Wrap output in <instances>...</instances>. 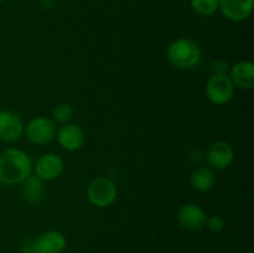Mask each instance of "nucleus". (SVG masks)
Wrapping results in <instances>:
<instances>
[{"label": "nucleus", "mask_w": 254, "mask_h": 253, "mask_svg": "<svg viewBox=\"0 0 254 253\" xmlns=\"http://www.w3.org/2000/svg\"><path fill=\"white\" fill-rule=\"evenodd\" d=\"M32 174V161L21 149L9 148L0 153V184L4 186L19 185Z\"/></svg>", "instance_id": "nucleus-1"}, {"label": "nucleus", "mask_w": 254, "mask_h": 253, "mask_svg": "<svg viewBox=\"0 0 254 253\" xmlns=\"http://www.w3.org/2000/svg\"><path fill=\"white\" fill-rule=\"evenodd\" d=\"M168 60L179 69H191L201 61V49L197 42L189 37H180L168 47Z\"/></svg>", "instance_id": "nucleus-2"}, {"label": "nucleus", "mask_w": 254, "mask_h": 253, "mask_svg": "<svg viewBox=\"0 0 254 253\" xmlns=\"http://www.w3.org/2000/svg\"><path fill=\"white\" fill-rule=\"evenodd\" d=\"M118 197V189L113 180L106 176H98L89 183L87 198L93 206L106 208L113 205Z\"/></svg>", "instance_id": "nucleus-3"}, {"label": "nucleus", "mask_w": 254, "mask_h": 253, "mask_svg": "<svg viewBox=\"0 0 254 253\" xmlns=\"http://www.w3.org/2000/svg\"><path fill=\"white\" fill-rule=\"evenodd\" d=\"M56 126L52 119L46 117H34L25 126L24 133L27 140L34 145H47L56 138Z\"/></svg>", "instance_id": "nucleus-4"}, {"label": "nucleus", "mask_w": 254, "mask_h": 253, "mask_svg": "<svg viewBox=\"0 0 254 253\" xmlns=\"http://www.w3.org/2000/svg\"><path fill=\"white\" fill-rule=\"evenodd\" d=\"M206 97L216 106H225L235 94V86L227 74H212L205 87Z\"/></svg>", "instance_id": "nucleus-5"}, {"label": "nucleus", "mask_w": 254, "mask_h": 253, "mask_svg": "<svg viewBox=\"0 0 254 253\" xmlns=\"http://www.w3.org/2000/svg\"><path fill=\"white\" fill-rule=\"evenodd\" d=\"M64 159L55 153H45L37 158L35 164H32L34 175L41 179L42 181H51L60 178L64 173Z\"/></svg>", "instance_id": "nucleus-6"}, {"label": "nucleus", "mask_w": 254, "mask_h": 253, "mask_svg": "<svg viewBox=\"0 0 254 253\" xmlns=\"http://www.w3.org/2000/svg\"><path fill=\"white\" fill-rule=\"evenodd\" d=\"M25 130L24 122L20 114L12 111H0V140L5 143H16Z\"/></svg>", "instance_id": "nucleus-7"}, {"label": "nucleus", "mask_w": 254, "mask_h": 253, "mask_svg": "<svg viewBox=\"0 0 254 253\" xmlns=\"http://www.w3.org/2000/svg\"><path fill=\"white\" fill-rule=\"evenodd\" d=\"M56 138L60 146L67 151H76L83 146L86 134L78 124H62L56 131Z\"/></svg>", "instance_id": "nucleus-8"}, {"label": "nucleus", "mask_w": 254, "mask_h": 253, "mask_svg": "<svg viewBox=\"0 0 254 253\" xmlns=\"http://www.w3.org/2000/svg\"><path fill=\"white\" fill-rule=\"evenodd\" d=\"M205 210L196 203H185L178 211V221L185 230L200 231L206 223Z\"/></svg>", "instance_id": "nucleus-9"}, {"label": "nucleus", "mask_w": 254, "mask_h": 253, "mask_svg": "<svg viewBox=\"0 0 254 253\" xmlns=\"http://www.w3.org/2000/svg\"><path fill=\"white\" fill-rule=\"evenodd\" d=\"M235 160V150L227 141H215L207 151V161L216 170H225L230 168Z\"/></svg>", "instance_id": "nucleus-10"}, {"label": "nucleus", "mask_w": 254, "mask_h": 253, "mask_svg": "<svg viewBox=\"0 0 254 253\" xmlns=\"http://www.w3.org/2000/svg\"><path fill=\"white\" fill-rule=\"evenodd\" d=\"M254 0H220L218 9L226 19L233 22H242L251 16Z\"/></svg>", "instance_id": "nucleus-11"}, {"label": "nucleus", "mask_w": 254, "mask_h": 253, "mask_svg": "<svg viewBox=\"0 0 254 253\" xmlns=\"http://www.w3.org/2000/svg\"><path fill=\"white\" fill-rule=\"evenodd\" d=\"M67 241L62 232L55 230L46 231L34 240V253H62Z\"/></svg>", "instance_id": "nucleus-12"}, {"label": "nucleus", "mask_w": 254, "mask_h": 253, "mask_svg": "<svg viewBox=\"0 0 254 253\" xmlns=\"http://www.w3.org/2000/svg\"><path fill=\"white\" fill-rule=\"evenodd\" d=\"M231 82L241 89H252L254 87V64L251 61H240L230 68Z\"/></svg>", "instance_id": "nucleus-13"}, {"label": "nucleus", "mask_w": 254, "mask_h": 253, "mask_svg": "<svg viewBox=\"0 0 254 253\" xmlns=\"http://www.w3.org/2000/svg\"><path fill=\"white\" fill-rule=\"evenodd\" d=\"M45 181L37 178L36 175H30L25 181H22L21 193L22 197L30 205H39L45 197Z\"/></svg>", "instance_id": "nucleus-14"}, {"label": "nucleus", "mask_w": 254, "mask_h": 253, "mask_svg": "<svg viewBox=\"0 0 254 253\" xmlns=\"http://www.w3.org/2000/svg\"><path fill=\"white\" fill-rule=\"evenodd\" d=\"M215 173L208 166H198L193 169L190 175V184L198 192H207L215 186Z\"/></svg>", "instance_id": "nucleus-15"}, {"label": "nucleus", "mask_w": 254, "mask_h": 253, "mask_svg": "<svg viewBox=\"0 0 254 253\" xmlns=\"http://www.w3.org/2000/svg\"><path fill=\"white\" fill-rule=\"evenodd\" d=\"M73 107L69 103H59L54 109H52V121L59 124L69 123V121L73 117Z\"/></svg>", "instance_id": "nucleus-16"}, {"label": "nucleus", "mask_w": 254, "mask_h": 253, "mask_svg": "<svg viewBox=\"0 0 254 253\" xmlns=\"http://www.w3.org/2000/svg\"><path fill=\"white\" fill-rule=\"evenodd\" d=\"M220 0H191V7L195 12L202 16H211L218 10Z\"/></svg>", "instance_id": "nucleus-17"}, {"label": "nucleus", "mask_w": 254, "mask_h": 253, "mask_svg": "<svg viewBox=\"0 0 254 253\" xmlns=\"http://www.w3.org/2000/svg\"><path fill=\"white\" fill-rule=\"evenodd\" d=\"M205 226L208 228V231H211L213 233H217L223 230V227H225V221H223V218L221 216L213 215L211 217L206 218Z\"/></svg>", "instance_id": "nucleus-18"}, {"label": "nucleus", "mask_w": 254, "mask_h": 253, "mask_svg": "<svg viewBox=\"0 0 254 253\" xmlns=\"http://www.w3.org/2000/svg\"><path fill=\"white\" fill-rule=\"evenodd\" d=\"M4 1H6V0H0V2H4Z\"/></svg>", "instance_id": "nucleus-19"}]
</instances>
